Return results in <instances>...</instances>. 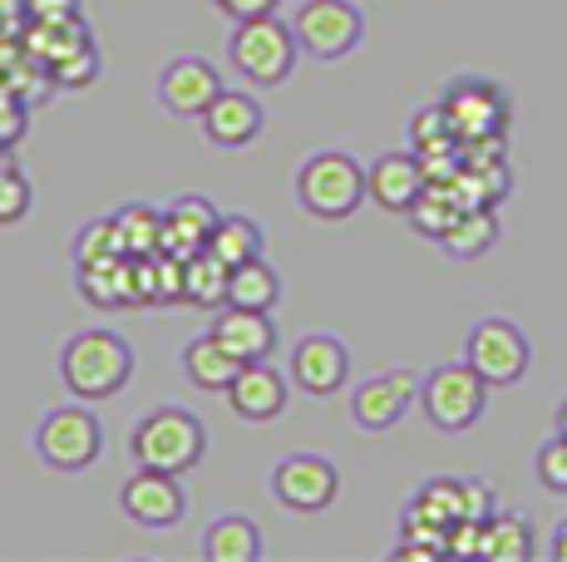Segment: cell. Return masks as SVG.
Wrapping results in <instances>:
<instances>
[{"mask_svg": "<svg viewBox=\"0 0 567 562\" xmlns=\"http://www.w3.org/2000/svg\"><path fill=\"white\" fill-rule=\"evenodd\" d=\"M60 381L74 399H90V405L114 399L134 381V345L109 326L74 331V336L60 345Z\"/></svg>", "mask_w": 567, "mask_h": 562, "instance_id": "cell-1", "label": "cell"}, {"mask_svg": "<svg viewBox=\"0 0 567 562\" xmlns=\"http://www.w3.org/2000/svg\"><path fill=\"white\" fill-rule=\"evenodd\" d=\"M370 198L365 188V164L346 148H321L297 168V202L316 222H346L361 212Z\"/></svg>", "mask_w": 567, "mask_h": 562, "instance_id": "cell-2", "label": "cell"}, {"mask_svg": "<svg viewBox=\"0 0 567 562\" xmlns=\"http://www.w3.org/2000/svg\"><path fill=\"white\" fill-rule=\"evenodd\" d=\"M128 454L138 469H163V473H188L207 454V429L193 409L183 405H158L128 429Z\"/></svg>", "mask_w": 567, "mask_h": 562, "instance_id": "cell-3", "label": "cell"}, {"mask_svg": "<svg viewBox=\"0 0 567 562\" xmlns=\"http://www.w3.org/2000/svg\"><path fill=\"white\" fill-rule=\"evenodd\" d=\"M227 60L233 70L243 74L247 84L257 90H277L297 74V60H301V40L287 20L277 15H252V20H237L233 40H227Z\"/></svg>", "mask_w": 567, "mask_h": 562, "instance_id": "cell-4", "label": "cell"}, {"mask_svg": "<svg viewBox=\"0 0 567 562\" xmlns=\"http://www.w3.org/2000/svg\"><path fill=\"white\" fill-rule=\"evenodd\" d=\"M488 391H494V385H488L468 361H450V365H434V371L420 381V409L434 429L464 435V429H474L478 419H484Z\"/></svg>", "mask_w": 567, "mask_h": 562, "instance_id": "cell-5", "label": "cell"}, {"mask_svg": "<svg viewBox=\"0 0 567 562\" xmlns=\"http://www.w3.org/2000/svg\"><path fill=\"white\" fill-rule=\"evenodd\" d=\"M35 454L54 473H84L100 464L104 454V425L100 415L84 405H60L35 425Z\"/></svg>", "mask_w": 567, "mask_h": 562, "instance_id": "cell-6", "label": "cell"}, {"mask_svg": "<svg viewBox=\"0 0 567 562\" xmlns=\"http://www.w3.org/2000/svg\"><path fill=\"white\" fill-rule=\"evenodd\" d=\"M291 30L301 40V55L336 64L355 55L365 40V15L355 0H301V10L291 15Z\"/></svg>", "mask_w": 567, "mask_h": 562, "instance_id": "cell-7", "label": "cell"}, {"mask_svg": "<svg viewBox=\"0 0 567 562\" xmlns=\"http://www.w3.org/2000/svg\"><path fill=\"white\" fill-rule=\"evenodd\" d=\"M464 361L474 365V371L484 375L494 391H498V385H518L523 375H528V365H533V341L523 336L518 321L484 316V321H474V326H468Z\"/></svg>", "mask_w": 567, "mask_h": 562, "instance_id": "cell-8", "label": "cell"}, {"mask_svg": "<svg viewBox=\"0 0 567 562\" xmlns=\"http://www.w3.org/2000/svg\"><path fill=\"white\" fill-rule=\"evenodd\" d=\"M440 104L450 114V128L460 134V144H498L508 134V94L494 80L464 74L444 90Z\"/></svg>", "mask_w": 567, "mask_h": 562, "instance_id": "cell-9", "label": "cell"}, {"mask_svg": "<svg viewBox=\"0 0 567 562\" xmlns=\"http://www.w3.org/2000/svg\"><path fill=\"white\" fill-rule=\"evenodd\" d=\"M336 493H341V473L321 454H287L271 469V499L287 513H326L336 503Z\"/></svg>", "mask_w": 567, "mask_h": 562, "instance_id": "cell-10", "label": "cell"}, {"mask_svg": "<svg viewBox=\"0 0 567 562\" xmlns=\"http://www.w3.org/2000/svg\"><path fill=\"white\" fill-rule=\"evenodd\" d=\"M420 381L424 375L405 371V365L370 375V381H361L351 391V419L365 429V435H385V429H395L400 419L420 405Z\"/></svg>", "mask_w": 567, "mask_h": 562, "instance_id": "cell-11", "label": "cell"}, {"mask_svg": "<svg viewBox=\"0 0 567 562\" xmlns=\"http://www.w3.org/2000/svg\"><path fill=\"white\" fill-rule=\"evenodd\" d=\"M118 508H124L128 523L154 528V533H168L188 518V489H183V473H163V469H134V479L118 493Z\"/></svg>", "mask_w": 567, "mask_h": 562, "instance_id": "cell-12", "label": "cell"}, {"mask_svg": "<svg viewBox=\"0 0 567 562\" xmlns=\"http://www.w3.org/2000/svg\"><path fill=\"white\" fill-rule=\"evenodd\" d=\"M217 94H223V74H217V64L203 60V55H178V60L163 64V74H158L163 110L178 114V118H203Z\"/></svg>", "mask_w": 567, "mask_h": 562, "instance_id": "cell-13", "label": "cell"}, {"mask_svg": "<svg viewBox=\"0 0 567 562\" xmlns=\"http://www.w3.org/2000/svg\"><path fill=\"white\" fill-rule=\"evenodd\" d=\"M365 188H370V202H375L380 212L410 218L414 202H420L424 188H430V173H424L420 154H380L375 164L365 168Z\"/></svg>", "mask_w": 567, "mask_h": 562, "instance_id": "cell-14", "label": "cell"}, {"mask_svg": "<svg viewBox=\"0 0 567 562\" xmlns=\"http://www.w3.org/2000/svg\"><path fill=\"white\" fill-rule=\"evenodd\" d=\"M291 381H297V391H307V395L346 391V381H351V351H346V341L326 336V331L301 336L291 345Z\"/></svg>", "mask_w": 567, "mask_h": 562, "instance_id": "cell-15", "label": "cell"}, {"mask_svg": "<svg viewBox=\"0 0 567 562\" xmlns=\"http://www.w3.org/2000/svg\"><path fill=\"white\" fill-rule=\"evenodd\" d=\"M207 144L217 148H247L261 138V128H267V110L257 104V94H243V90H223L213 104H207V114L198 118Z\"/></svg>", "mask_w": 567, "mask_h": 562, "instance_id": "cell-16", "label": "cell"}, {"mask_svg": "<svg viewBox=\"0 0 567 562\" xmlns=\"http://www.w3.org/2000/svg\"><path fill=\"white\" fill-rule=\"evenodd\" d=\"M74 277H80V296L90 301V306H100V311H134V306H144L138 281H134V257H128V252L100 257V262H90V267H74Z\"/></svg>", "mask_w": 567, "mask_h": 562, "instance_id": "cell-17", "label": "cell"}, {"mask_svg": "<svg viewBox=\"0 0 567 562\" xmlns=\"http://www.w3.org/2000/svg\"><path fill=\"white\" fill-rule=\"evenodd\" d=\"M227 405H233V415L252 419V425H267V419H277L281 409H287V381H281L271 365L247 361L243 371H237V381L227 385Z\"/></svg>", "mask_w": 567, "mask_h": 562, "instance_id": "cell-18", "label": "cell"}, {"mask_svg": "<svg viewBox=\"0 0 567 562\" xmlns=\"http://www.w3.org/2000/svg\"><path fill=\"white\" fill-rule=\"evenodd\" d=\"M217 218H223V212H217L203 192H183V198H173L168 208H163V252H173V257L203 252Z\"/></svg>", "mask_w": 567, "mask_h": 562, "instance_id": "cell-19", "label": "cell"}, {"mask_svg": "<svg viewBox=\"0 0 567 562\" xmlns=\"http://www.w3.org/2000/svg\"><path fill=\"white\" fill-rule=\"evenodd\" d=\"M213 336L237 355V361H267L277 351V321L271 311H247V306H223V316L213 321Z\"/></svg>", "mask_w": 567, "mask_h": 562, "instance_id": "cell-20", "label": "cell"}, {"mask_svg": "<svg viewBox=\"0 0 567 562\" xmlns=\"http://www.w3.org/2000/svg\"><path fill=\"white\" fill-rule=\"evenodd\" d=\"M178 371L188 375V385H198L207 395H227V385L237 381V371H243V361H237L233 351H227L223 341L207 331V336H193L188 345L178 351Z\"/></svg>", "mask_w": 567, "mask_h": 562, "instance_id": "cell-21", "label": "cell"}, {"mask_svg": "<svg viewBox=\"0 0 567 562\" xmlns=\"http://www.w3.org/2000/svg\"><path fill=\"white\" fill-rule=\"evenodd\" d=\"M440 247L454 257V262H478L498 247V212L494 202H468L460 218L450 222V232L440 237Z\"/></svg>", "mask_w": 567, "mask_h": 562, "instance_id": "cell-22", "label": "cell"}, {"mask_svg": "<svg viewBox=\"0 0 567 562\" xmlns=\"http://www.w3.org/2000/svg\"><path fill=\"white\" fill-rule=\"evenodd\" d=\"M261 528L247 513H223L203 533V558L207 562H257L261 558Z\"/></svg>", "mask_w": 567, "mask_h": 562, "instance_id": "cell-23", "label": "cell"}, {"mask_svg": "<svg viewBox=\"0 0 567 562\" xmlns=\"http://www.w3.org/2000/svg\"><path fill=\"white\" fill-rule=\"evenodd\" d=\"M533 553H538V533H533L528 513H504V508H498V513L484 523V548H478V558H488V562H528Z\"/></svg>", "mask_w": 567, "mask_h": 562, "instance_id": "cell-24", "label": "cell"}, {"mask_svg": "<svg viewBox=\"0 0 567 562\" xmlns=\"http://www.w3.org/2000/svg\"><path fill=\"white\" fill-rule=\"evenodd\" d=\"M183 267H188V281H183V301L188 306H203V311H223L227 306V281H233V267L223 262V257H213L203 247V252L183 257Z\"/></svg>", "mask_w": 567, "mask_h": 562, "instance_id": "cell-25", "label": "cell"}, {"mask_svg": "<svg viewBox=\"0 0 567 562\" xmlns=\"http://www.w3.org/2000/svg\"><path fill=\"white\" fill-rule=\"evenodd\" d=\"M281 301V277L267 257H252V262L233 267V281H227V306H247V311H271Z\"/></svg>", "mask_w": 567, "mask_h": 562, "instance_id": "cell-26", "label": "cell"}, {"mask_svg": "<svg viewBox=\"0 0 567 562\" xmlns=\"http://www.w3.org/2000/svg\"><path fill=\"white\" fill-rule=\"evenodd\" d=\"M261 247H267V232H261V222L243 218V212H227V218H217L213 237H207V252L223 257L227 267H243L261 257Z\"/></svg>", "mask_w": 567, "mask_h": 562, "instance_id": "cell-27", "label": "cell"}, {"mask_svg": "<svg viewBox=\"0 0 567 562\" xmlns=\"http://www.w3.org/2000/svg\"><path fill=\"white\" fill-rule=\"evenodd\" d=\"M414 508L420 518H430V523H440L444 533H450L460 518H468V499H464V479H424L420 489H414V499L405 503Z\"/></svg>", "mask_w": 567, "mask_h": 562, "instance_id": "cell-28", "label": "cell"}, {"mask_svg": "<svg viewBox=\"0 0 567 562\" xmlns=\"http://www.w3.org/2000/svg\"><path fill=\"white\" fill-rule=\"evenodd\" d=\"M464 208H468V202H464V192L454 188V183H430V188H424V198L414 202L410 222H414V232H424V237H434V242H440V237L450 232V222L460 218Z\"/></svg>", "mask_w": 567, "mask_h": 562, "instance_id": "cell-29", "label": "cell"}, {"mask_svg": "<svg viewBox=\"0 0 567 562\" xmlns=\"http://www.w3.org/2000/svg\"><path fill=\"white\" fill-rule=\"evenodd\" d=\"M118 237H124V252L128 257H154L163 252V212L148 208V202H124L114 212Z\"/></svg>", "mask_w": 567, "mask_h": 562, "instance_id": "cell-30", "label": "cell"}, {"mask_svg": "<svg viewBox=\"0 0 567 562\" xmlns=\"http://www.w3.org/2000/svg\"><path fill=\"white\" fill-rule=\"evenodd\" d=\"M118 252H124V237H118L114 218H94L74 232V267H90L100 257H118Z\"/></svg>", "mask_w": 567, "mask_h": 562, "instance_id": "cell-31", "label": "cell"}, {"mask_svg": "<svg viewBox=\"0 0 567 562\" xmlns=\"http://www.w3.org/2000/svg\"><path fill=\"white\" fill-rule=\"evenodd\" d=\"M30 208H35V183L16 164H0V227H16L20 218H30Z\"/></svg>", "mask_w": 567, "mask_h": 562, "instance_id": "cell-32", "label": "cell"}, {"mask_svg": "<svg viewBox=\"0 0 567 562\" xmlns=\"http://www.w3.org/2000/svg\"><path fill=\"white\" fill-rule=\"evenodd\" d=\"M533 473H538V483L548 493H567V435H553L548 445H538Z\"/></svg>", "mask_w": 567, "mask_h": 562, "instance_id": "cell-33", "label": "cell"}, {"mask_svg": "<svg viewBox=\"0 0 567 562\" xmlns=\"http://www.w3.org/2000/svg\"><path fill=\"white\" fill-rule=\"evenodd\" d=\"M94 74H100V55H94V45H80L74 55L50 64V80L60 84V90H80V84H90Z\"/></svg>", "mask_w": 567, "mask_h": 562, "instance_id": "cell-34", "label": "cell"}, {"mask_svg": "<svg viewBox=\"0 0 567 562\" xmlns=\"http://www.w3.org/2000/svg\"><path fill=\"white\" fill-rule=\"evenodd\" d=\"M25 25H70L80 20V0H20Z\"/></svg>", "mask_w": 567, "mask_h": 562, "instance_id": "cell-35", "label": "cell"}, {"mask_svg": "<svg viewBox=\"0 0 567 562\" xmlns=\"http://www.w3.org/2000/svg\"><path fill=\"white\" fill-rule=\"evenodd\" d=\"M478 548H484V523L478 518H460L450 528V558H478Z\"/></svg>", "mask_w": 567, "mask_h": 562, "instance_id": "cell-36", "label": "cell"}, {"mask_svg": "<svg viewBox=\"0 0 567 562\" xmlns=\"http://www.w3.org/2000/svg\"><path fill=\"white\" fill-rule=\"evenodd\" d=\"M464 499H468V518L488 523L498 513V499H494V483L488 479H464Z\"/></svg>", "mask_w": 567, "mask_h": 562, "instance_id": "cell-37", "label": "cell"}, {"mask_svg": "<svg viewBox=\"0 0 567 562\" xmlns=\"http://www.w3.org/2000/svg\"><path fill=\"white\" fill-rule=\"evenodd\" d=\"M227 20H252V15H277L281 0H213Z\"/></svg>", "mask_w": 567, "mask_h": 562, "instance_id": "cell-38", "label": "cell"}, {"mask_svg": "<svg viewBox=\"0 0 567 562\" xmlns=\"http://www.w3.org/2000/svg\"><path fill=\"white\" fill-rule=\"evenodd\" d=\"M548 553H553V558H558V562H567V518H563V523H558V533H553Z\"/></svg>", "mask_w": 567, "mask_h": 562, "instance_id": "cell-39", "label": "cell"}, {"mask_svg": "<svg viewBox=\"0 0 567 562\" xmlns=\"http://www.w3.org/2000/svg\"><path fill=\"white\" fill-rule=\"evenodd\" d=\"M558 435H567V399H563V409H558Z\"/></svg>", "mask_w": 567, "mask_h": 562, "instance_id": "cell-40", "label": "cell"}, {"mask_svg": "<svg viewBox=\"0 0 567 562\" xmlns=\"http://www.w3.org/2000/svg\"><path fill=\"white\" fill-rule=\"evenodd\" d=\"M0 148H6V144H0ZM0 164H6V158H0Z\"/></svg>", "mask_w": 567, "mask_h": 562, "instance_id": "cell-41", "label": "cell"}]
</instances>
